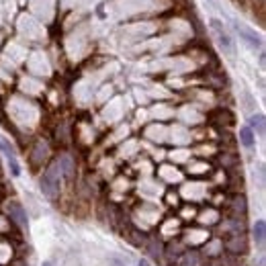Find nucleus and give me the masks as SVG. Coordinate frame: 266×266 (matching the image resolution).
<instances>
[{
	"label": "nucleus",
	"mask_w": 266,
	"mask_h": 266,
	"mask_svg": "<svg viewBox=\"0 0 266 266\" xmlns=\"http://www.w3.org/2000/svg\"><path fill=\"white\" fill-rule=\"evenodd\" d=\"M60 166L58 162H53L47 170L43 172V176H41L39 180V185H41V190H43L49 199H55L58 197V192H60Z\"/></svg>",
	"instance_id": "f257e3e1"
},
{
	"label": "nucleus",
	"mask_w": 266,
	"mask_h": 266,
	"mask_svg": "<svg viewBox=\"0 0 266 266\" xmlns=\"http://www.w3.org/2000/svg\"><path fill=\"white\" fill-rule=\"evenodd\" d=\"M0 152L4 153V158H6V162H8V168H10L12 176H19V174H21V166H19V160H17V153H15L12 146L6 142L2 135H0Z\"/></svg>",
	"instance_id": "f03ea898"
},
{
	"label": "nucleus",
	"mask_w": 266,
	"mask_h": 266,
	"mask_svg": "<svg viewBox=\"0 0 266 266\" xmlns=\"http://www.w3.org/2000/svg\"><path fill=\"white\" fill-rule=\"evenodd\" d=\"M211 29H213V33H215V37H217V41H219L221 49L226 51L228 55H233V43H231L229 35H228L226 31H223L221 23H219V21H211Z\"/></svg>",
	"instance_id": "7ed1b4c3"
},
{
	"label": "nucleus",
	"mask_w": 266,
	"mask_h": 266,
	"mask_svg": "<svg viewBox=\"0 0 266 266\" xmlns=\"http://www.w3.org/2000/svg\"><path fill=\"white\" fill-rule=\"evenodd\" d=\"M6 213L10 215V219L15 221L17 226L27 228V213H25V209H23L17 201H10V203L6 205Z\"/></svg>",
	"instance_id": "20e7f679"
},
{
	"label": "nucleus",
	"mask_w": 266,
	"mask_h": 266,
	"mask_svg": "<svg viewBox=\"0 0 266 266\" xmlns=\"http://www.w3.org/2000/svg\"><path fill=\"white\" fill-rule=\"evenodd\" d=\"M235 29H237V33H240L242 37H244V41H246V43L250 45V47H260L262 45V39L254 33V31H250L248 29V27H244V25H235Z\"/></svg>",
	"instance_id": "39448f33"
},
{
	"label": "nucleus",
	"mask_w": 266,
	"mask_h": 266,
	"mask_svg": "<svg viewBox=\"0 0 266 266\" xmlns=\"http://www.w3.org/2000/svg\"><path fill=\"white\" fill-rule=\"evenodd\" d=\"M174 266H199V254L197 252H183Z\"/></svg>",
	"instance_id": "423d86ee"
},
{
	"label": "nucleus",
	"mask_w": 266,
	"mask_h": 266,
	"mask_svg": "<svg viewBox=\"0 0 266 266\" xmlns=\"http://www.w3.org/2000/svg\"><path fill=\"white\" fill-rule=\"evenodd\" d=\"M58 166H60V172L66 178H72V174H74V162H72V158H70V156H62L58 160Z\"/></svg>",
	"instance_id": "0eeeda50"
},
{
	"label": "nucleus",
	"mask_w": 266,
	"mask_h": 266,
	"mask_svg": "<svg viewBox=\"0 0 266 266\" xmlns=\"http://www.w3.org/2000/svg\"><path fill=\"white\" fill-rule=\"evenodd\" d=\"M254 240L258 246H264V240H266V223L264 221H256L254 226Z\"/></svg>",
	"instance_id": "6e6552de"
},
{
	"label": "nucleus",
	"mask_w": 266,
	"mask_h": 266,
	"mask_svg": "<svg viewBox=\"0 0 266 266\" xmlns=\"http://www.w3.org/2000/svg\"><path fill=\"white\" fill-rule=\"evenodd\" d=\"M240 142H242L246 148L254 146V133H252L250 127H242V129H240Z\"/></svg>",
	"instance_id": "1a4fd4ad"
},
{
	"label": "nucleus",
	"mask_w": 266,
	"mask_h": 266,
	"mask_svg": "<svg viewBox=\"0 0 266 266\" xmlns=\"http://www.w3.org/2000/svg\"><path fill=\"white\" fill-rule=\"evenodd\" d=\"M231 209H233L235 215H244L246 213V199H244V194H235Z\"/></svg>",
	"instance_id": "9d476101"
},
{
	"label": "nucleus",
	"mask_w": 266,
	"mask_h": 266,
	"mask_svg": "<svg viewBox=\"0 0 266 266\" xmlns=\"http://www.w3.org/2000/svg\"><path fill=\"white\" fill-rule=\"evenodd\" d=\"M250 125H252L250 129H256L262 135L264 133V115H254V117L250 119Z\"/></svg>",
	"instance_id": "9b49d317"
},
{
	"label": "nucleus",
	"mask_w": 266,
	"mask_h": 266,
	"mask_svg": "<svg viewBox=\"0 0 266 266\" xmlns=\"http://www.w3.org/2000/svg\"><path fill=\"white\" fill-rule=\"evenodd\" d=\"M139 266H150V264H148V260H139Z\"/></svg>",
	"instance_id": "f8f14e48"
},
{
	"label": "nucleus",
	"mask_w": 266,
	"mask_h": 266,
	"mask_svg": "<svg viewBox=\"0 0 266 266\" xmlns=\"http://www.w3.org/2000/svg\"><path fill=\"white\" fill-rule=\"evenodd\" d=\"M41 266H55V264H53V262H49V260H47V262H43V264H41Z\"/></svg>",
	"instance_id": "ddd939ff"
}]
</instances>
